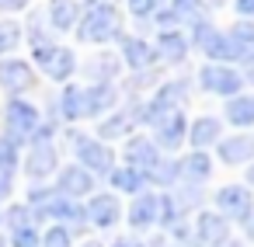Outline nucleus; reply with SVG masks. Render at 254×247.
<instances>
[{"label": "nucleus", "instance_id": "obj_30", "mask_svg": "<svg viewBox=\"0 0 254 247\" xmlns=\"http://www.w3.org/2000/svg\"><path fill=\"white\" fill-rule=\"evenodd\" d=\"M42 247H70V233H66V226H53V230L42 237Z\"/></svg>", "mask_w": 254, "mask_h": 247}, {"label": "nucleus", "instance_id": "obj_37", "mask_svg": "<svg viewBox=\"0 0 254 247\" xmlns=\"http://www.w3.org/2000/svg\"><path fill=\"white\" fill-rule=\"evenodd\" d=\"M115 247H143L139 240H115Z\"/></svg>", "mask_w": 254, "mask_h": 247}, {"label": "nucleus", "instance_id": "obj_31", "mask_svg": "<svg viewBox=\"0 0 254 247\" xmlns=\"http://www.w3.org/2000/svg\"><path fill=\"white\" fill-rule=\"evenodd\" d=\"M11 247H39V233H35L32 226H25V230H14V237H11Z\"/></svg>", "mask_w": 254, "mask_h": 247}, {"label": "nucleus", "instance_id": "obj_33", "mask_svg": "<svg viewBox=\"0 0 254 247\" xmlns=\"http://www.w3.org/2000/svg\"><path fill=\"white\" fill-rule=\"evenodd\" d=\"M7 223H11L14 230H25V226H28V209H25V205H14V209L7 212Z\"/></svg>", "mask_w": 254, "mask_h": 247}, {"label": "nucleus", "instance_id": "obj_12", "mask_svg": "<svg viewBox=\"0 0 254 247\" xmlns=\"http://www.w3.org/2000/svg\"><path fill=\"white\" fill-rule=\"evenodd\" d=\"M219 157H223L226 164H244V160H254V136L237 132L233 139H223V143H219Z\"/></svg>", "mask_w": 254, "mask_h": 247}, {"label": "nucleus", "instance_id": "obj_18", "mask_svg": "<svg viewBox=\"0 0 254 247\" xmlns=\"http://www.w3.org/2000/svg\"><path fill=\"white\" fill-rule=\"evenodd\" d=\"M226 119H230L233 125H251V122H254V98H247V94L230 98V105H226Z\"/></svg>", "mask_w": 254, "mask_h": 247}, {"label": "nucleus", "instance_id": "obj_25", "mask_svg": "<svg viewBox=\"0 0 254 247\" xmlns=\"http://www.w3.org/2000/svg\"><path fill=\"white\" fill-rule=\"evenodd\" d=\"M230 39H233V46H237L240 53L254 49V21H237L233 32H230Z\"/></svg>", "mask_w": 254, "mask_h": 247}, {"label": "nucleus", "instance_id": "obj_36", "mask_svg": "<svg viewBox=\"0 0 254 247\" xmlns=\"http://www.w3.org/2000/svg\"><path fill=\"white\" fill-rule=\"evenodd\" d=\"M132 11H136V14H150V11H153V4H132Z\"/></svg>", "mask_w": 254, "mask_h": 247}, {"label": "nucleus", "instance_id": "obj_15", "mask_svg": "<svg viewBox=\"0 0 254 247\" xmlns=\"http://www.w3.org/2000/svg\"><path fill=\"white\" fill-rule=\"evenodd\" d=\"M157 129H160V143L164 146H178L181 139H185V115L181 112H171V115H164L160 122H157Z\"/></svg>", "mask_w": 254, "mask_h": 247}, {"label": "nucleus", "instance_id": "obj_32", "mask_svg": "<svg viewBox=\"0 0 254 247\" xmlns=\"http://www.w3.org/2000/svg\"><path fill=\"white\" fill-rule=\"evenodd\" d=\"M174 171H178V160H157L153 167H150V178H157V181H171L174 178Z\"/></svg>", "mask_w": 254, "mask_h": 247}, {"label": "nucleus", "instance_id": "obj_29", "mask_svg": "<svg viewBox=\"0 0 254 247\" xmlns=\"http://www.w3.org/2000/svg\"><path fill=\"white\" fill-rule=\"evenodd\" d=\"M98 132H101V139H115V136L129 132V119H126V115H115V119H108Z\"/></svg>", "mask_w": 254, "mask_h": 247}, {"label": "nucleus", "instance_id": "obj_40", "mask_svg": "<svg viewBox=\"0 0 254 247\" xmlns=\"http://www.w3.org/2000/svg\"><path fill=\"white\" fill-rule=\"evenodd\" d=\"M247 178H251V185H254V167H251V171H247Z\"/></svg>", "mask_w": 254, "mask_h": 247}, {"label": "nucleus", "instance_id": "obj_42", "mask_svg": "<svg viewBox=\"0 0 254 247\" xmlns=\"http://www.w3.org/2000/svg\"><path fill=\"white\" fill-rule=\"evenodd\" d=\"M84 247H101V244H84Z\"/></svg>", "mask_w": 254, "mask_h": 247}, {"label": "nucleus", "instance_id": "obj_39", "mask_svg": "<svg viewBox=\"0 0 254 247\" xmlns=\"http://www.w3.org/2000/svg\"><path fill=\"white\" fill-rule=\"evenodd\" d=\"M219 247H240V244H230V240H223V244H219Z\"/></svg>", "mask_w": 254, "mask_h": 247}, {"label": "nucleus", "instance_id": "obj_19", "mask_svg": "<svg viewBox=\"0 0 254 247\" xmlns=\"http://www.w3.org/2000/svg\"><path fill=\"white\" fill-rule=\"evenodd\" d=\"M122 56L129 60V66H146V63H153V49L146 46V42H139V39H122Z\"/></svg>", "mask_w": 254, "mask_h": 247}, {"label": "nucleus", "instance_id": "obj_6", "mask_svg": "<svg viewBox=\"0 0 254 247\" xmlns=\"http://www.w3.org/2000/svg\"><path fill=\"white\" fill-rule=\"evenodd\" d=\"M198 80H202V87L205 91H212V94H233L237 98V91H240V77L230 70V66H202L198 70Z\"/></svg>", "mask_w": 254, "mask_h": 247}, {"label": "nucleus", "instance_id": "obj_10", "mask_svg": "<svg viewBox=\"0 0 254 247\" xmlns=\"http://www.w3.org/2000/svg\"><path fill=\"white\" fill-rule=\"evenodd\" d=\"M91 188H94V178H91L80 164H70V167L60 174V188H56V191L66 198V195H87Z\"/></svg>", "mask_w": 254, "mask_h": 247}, {"label": "nucleus", "instance_id": "obj_35", "mask_svg": "<svg viewBox=\"0 0 254 247\" xmlns=\"http://www.w3.org/2000/svg\"><path fill=\"white\" fill-rule=\"evenodd\" d=\"M237 11L240 14H254V0H237Z\"/></svg>", "mask_w": 254, "mask_h": 247}, {"label": "nucleus", "instance_id": "obj_9", "mask_svg": "<svg viewBox=\"0 0 254 247\" xmlns=\"http://www.w3.org/2000/svg\"><path fill=\"white\" fill-rule=\"evenodd\" d=\"M216 202L226 216H237V219H247V212H251V195H247V188H237V185L219 188Z\"/></svg>", "mask_w": 254, "mask_h": 247}, {"label": "nucleus", "instance_id": "obj_2", "mask_svg": "<svg viewBox=\"0 0 254 247\" xmlns=\"http://www.w3.org/2000/svg\"><path fill=\"white\" fill-rule=\"evenodd\" d=\"M119 28V7L115 4H94L80 25V39L84 42H108Z\"/></svg>", "mask_w": 254, "mask_h": 247}, {"label": "nucleus", "instance_id": "obj_8", "mask_svg": "<svg viewBox=\"0 0 254 247\" xmlns=\"http://www.w3.org/2000/svg\"><path fill=\"white\" fill-rule=\"evenodd\" d=\"M53 171H56V150H53V143H35L32 153H28V160H25V174L28 178H46Z\"/></svg>", "mask_w": 254, "mask_h": 247}, {"label": "nucleus", "instance_id": "obj_1", "mask_svg": "<svg viewBox=\"0 0 254 247\" xmlns=\"http://www.w3.org/2000/svg\"><path fill=\"white\" fill-rule=\"evenodd\" d=\"M4 119H7V139H11V143H21V139H28V136L39 132V108H35L32 101L11 98Z\"/></svg>", "mask_w": 254, "mask_h": 247}, {"label": "nucleus", "instance_id": "obj_20", "mask_svg": "<svg viewBox=\"0 0 254 247\" xmlns=\"http://www.w3.org/2000/svg\"><path fill=\"white\" fill-rule=\"evenodd\" d=\"M188 136H191V143L202 150V146H209V143H216V139H219V122L205 115V119H198V122L191 125V132H188Z\"/></svg>", "mask_w": 254, "mask_h": 247}, {"label": "nucleus", "instance_id": "obj_3", "mask_svg": "<svg viewBox=\"0 0 254 247\" xmlns=\"http://www.w3.org/2000/svg\"><path fill=\"white\" fill-rule=\"evenodd\" d=\"M35 63H39L53 80H66V77L73 73V66H77L73 53H70V49H63V46H53V42L35 49Z\"/></svg>", "mask_w": 254, "mask_h": 247}, {"label": "nucleus", "instance_id": "obj_38", "mask_svg": "<svg viewBox=\"0 0 254 247\" xmlns=\"http://www.w3.org/2000/svg\"><path fill=\"white\" fill-rule=\"evenodd\" d=\"M247 80H251V84H254V56H251V60H247Z\"/></svg>", "mask_w": 254, "mask_h": 247}, {"label": "nucleus", "instance_id": "obj_27", "mask_svg": "<svg viewBox=\"0 0 254 247\" xmlns=\"http://www.w3.org/2000/svg\"><path fill=\"white\" fill-rule=\"evenodd\" d=\"M181 167H185V174H191V178H209V171H212V164H209L205 153H191Z\"/></svg>", "mask_w": 254, "mask_h": 247}, {"label": "nucleus", "instance_id": "obj_4", "mask_svg": "<svg viewBox=\"0 0 254 247\" xmlns=\"http://www.w3.org/2000/svg\"><path fill=\"white\" fill-rule=\"evenodd\" d=\"M35 84V73L25 60H4L0 63V87H4L7 94H21Z\"/></svg>", "mask_w": 254, "mask_h": 247}, {"label": "nucleus", "instance_id": "obj_41", "mask_svg": "<svg viewBox=\"0 0 254 247\" xmlns=\"http://www.w3.org/2000/svg\"><path fill=\"white\" fill-rule=\"evenodd\" d=\"M0 247H7V240H4V237H0Z\"/></svg>", "mask_w": 254, "mask_h": 247}, {"label": "nucleus", "instance_id": "obj_5", "mask_svg": "<svg viewBox=\"0 0 254 247\" xmlns=\"http://www.w3.org/2000/svg\"><path fill=\"white\" fill-rule=\"evenodd\" d=\"M198 46H202V53L205 56H212V60H233V56H240V49L233 46V39L230 35H219L212 25H198Z\"/></svg>", "mask_w": 254, "mask_h": 247}, {"label": "nucleus", "instance_id": "obj_22", "mask_svg": "<svg viewBox=\"0 0 254 247\" xmlns=\"http://www.w3.org/2000/svg\"><path fill=\"white\" fill-rule=\"evenodd\" d=\"M63 115L66 119H84V87L70 84L63 91Z\"/></svg>", "mask_w": 254, "mask_h": 247}, {"label": "nucleus", "instance_id": "obj_34", "mask_svg": "<svg viewBox=\"0 0 254 247\" xmlns=\"http://www.w3.org/2000/svg\"><path fill=\"white\" fill-rule=\"evenodd\" d=\"M11 185H14L11 171H0V198H7V195H11Z\"/></svg>", "mask_w": 254, "mask_h": 247}, {"label": "nucleus", "instance_id": "obj_14", "mask_svg": "<svg viewBox=\"0 0 254 247\" xmlns=\"http://www.w3.org/2000/svg\"><path fill=\"white\" fill-rule=\"evenodd\" d=\"M112 101H115V87H112V84H94V87H84V115L105 112Z\"/></svg>", "mask_w": 254, "mask_h": 247}, {"label": "nucleus", "instance_id": "obj_17", "mask_svg": "<svg viewBox=\"0 0 254 247\" xmlns=\"http://www.w3.org/2000/svg\"><path fill=\"white\" fill-rule=\"evenodd\" d=\"M198 237L205 244H223L226 240V219L223 216H212V212H202L198 216Z\"/></svg>", "mask_w": 254, "mask_h": 247}, {"label": "nucleus", "instance_id": "obj_24", "mask_svg": "<svg viewBox=\"0 0 254 247\" xmlns=\"http://www.w3.org/2000/svg\"><path fill=\"white\" fill-rule=\"evenodd\" d=\"M18 42H21V28H18V21L0 18V56L11 53V49H18Z\"/></svg>", "mask_w": 254, "mask_h": 247}, {"label": "nucleus", "instance_id": "obj_28", "mask_svg": "<svg viewBox=\"0 0 254 247\" xmlns=\"http://www.w3.org/2000/svg\"><path fill=\"white\" fill-rule=\"evenodd\" d=\"M14 164H18V143L0 136V171H14Z\"/></svg>", "mask_w": 254, "mask_h": 247}, {"label": "nucleus", "instance_id": "obj_23", "mask_svg": "<svg viewBox=\"0 0 254 247\" xmlns=\"http://www.w3.org/2000/svg\"><path fill=\"white\" fill-rule=\"evenodd\" d=\"M143 171H136V167H122V171H115L112 174V181H115V188H122V191H139L143 188Z\"/></svg>", "mask_w": 254, "mask_h": 247}, {"label": "nucleus", "instance_id": "obj_7", "mask_svg": "<svg viewBox=\"0 0 254 247\" xmlns=\"http://www.w3.org/2000/svg\"><path fill=\"white\" fill-rule=\"evenodd\" d=\"M77 160L84 164V171L91 174H105L108 167H112V150L105 146V143H98V139H77Z\"/></svg>", "mask_w": 254, "mask_h": 247}, {"label": "nucleus", "instance_id": "obj_21", "mask_svg": "<svg viewBox=\"0 0 254 247\" xmlns=\"http://www.w3.org/2000/svg\"><path fill=\"white\" fill-rule=\"evenodd\" d=\"M73 21H77V4H53V7H49V25H53L56 32L73 28Z\"/></svg>", "mask_w": 254, "mask_h": 247}, {"label": "nucleus", "instance_id": "obj_13", "mask_svg": "<svg viewBox=\"0 0 254 247\" xmlns=\"http://www.w3.org/2000/svg\"><path fill=\"white\" fill-rule=\"evenodd\" d=\"M126 160H129L136 171H150V167L157 164V150H153V143H150L146 136H136V139H129V146H126Z\"/></svg>", "mask_w": 254, "mask_h": 247}, {"label": "nucleus", "instance_id": "obj_16", "mask_svg": "<svg viewBox=\"0 0 254 247\" xmlns=\"http://www.w3.org/2000/svg\"><path fill=\"white\" fill-rule=\"evenodd\" d=\"M157 205H160V198H153V195H139V198L132 202V209H129V223H132L136 230L150 226V223L157 219Z\"/></svg>", "mask_w": 254, "mask_h": 247}, {"label": "nucleus", "instance_id": "obj_26", "mask_svg": "<svg viewBox=\"0 0 254 247\" xmlns=\"http://www.w3.org/2000/svg\"><path fill=\"white\" fill-rule=\"evenodd\" d=\"M157 46H160V53H164L167 60H185V53H188V49H185V39H181V35H174V32L160 35V42H157Z\"/></svg>", "mask_w": 254, "mask_h": 247}, {"label": "nucleus", "instance_id": "obj_11", "mask_svg": "<svg viewBox=\"0 0 254 247\" xmlns=\"http://www.w3.org/2000/svg\"><path fill=\"white\" fill-rule=\"evenodd\" d=\"M119 216H122V209H119V198L115 195H94L91 205H87V219L94 226H112Z\"/></svg>", "mask_w": 254, "mask_h": 247}]
</instances>
